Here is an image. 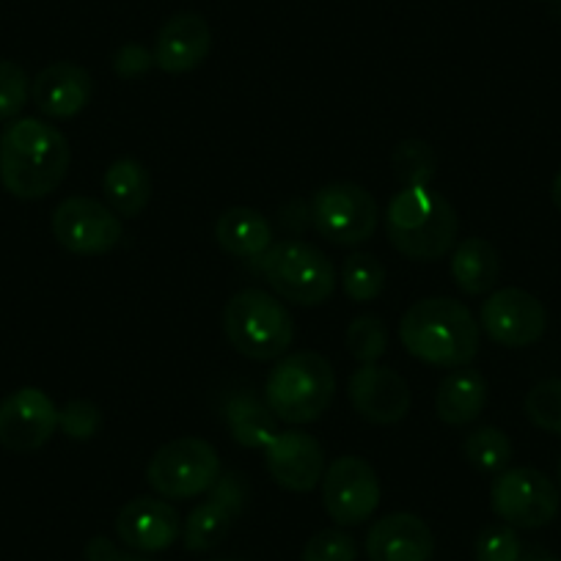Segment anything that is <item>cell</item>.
Masks as SVG:
<instances>
[{
    "label": "cell",
    "instance_id": "8992f818",
    "mask_svg": "<svg viewBox=\"0 0 561 561\" xmlns=\"http://www.w3.org/2000/svg\"><path fill=\"white\" fill-rule=\"evenodd\" d=\"M256 264L270 289L287 304L314 309L336 293V267L311 242H273L262 256H256Z\"/></svg>",
    "mask_w": 561,
    "mask_h": 561
},
{
    "label": "cell",
    "instance_id": "f35d334b",
    "mask_svg": "<svg viewBox=\"0 0 561 561\" xmlns=\"http://www.w3.org/2000/svg\"><path fill=\"white\" fill-rule=\"evenodd\" d=\"M556 488H559V495H561V457H559V466H556Z\"/></svg>",
    "mask_w": 561,
    "mask_h": 561
},
{
    "label": "cell",
    "instance_id": "7a4b0ae2",
    "mask_svg": "<svg viewBox=\"0 0 561 561\" xmlns=\"http://www.w3.org/2000/svg\"><path fill=\"white\" fill-rule=\"evenodd\" d=\"M399 342L421 364L460 369L479 355V322L455 298H424L399 320Z\"/></svg>",
    "mask_w": 561,
    "mask_h": 561
},
{
    "label": "cell",
    "instance_id": "e575fe53",
    "mask_svg": "<svg viewBox=\"0 0 561 561\" xmlns=\"http://www.w3.org/2000/svg\"><path fill=\"white\" fill-rule=\"evenodd\" d=\"M207 499L218 501V504H224L231 515L240 517L242 512H245L248 499H251V488H248L245 473H240V471L220 473V477L215 479L213 488H209Z\"/></svg>",
    "mask_w": 561,
    "mask_h": 561
},
{
    "label": "cell",
    "instance_id": "44dd1931",
    "mask_svg": "<svg viewBox=\"0 0 561 561\" xmlns=\"http://www.w3.org/2000/svg\"><path fill=\"white\" fill-rule=\"evenodd\" d=\"M215 240L229 256L256 259L273 245V226L259 209L229 207L215 220Z\"/></svg>",
    "mask_w": 561,
    "mask_h": 561
},
{
    "label": "cell",
    "instance_id": "3957f363",
    "mask_svg": "<svg viewBox=\"0 0 561 561\" xmlns=\"http://www.w3.org/2000/svg\"><path fill=\"white\" fill-rule=\"evenodd\" d=\"M460 218L433 187H402L386 207V234L393 251L413 262H438L457 245Z\"/></svg>",
    "mask_w": 561,
    "mask_h": 561
},
{
    "label": "cell",
    "instance_id": "6da1fadb",
    "mask_svg": "<svg viewBox=\"0 0 561 561\" xmlns=\"http://www.w3.org/2000/svg\"><path fill=\"white\" fill-rule=\"evenodd\" d=\"M67 135L42 118H14L0 133V182L23 202L45 198L67 180Z\"/></svg>",
    "mask_w": 561,
    "mask_h": 561
},
{
    "label": "cell",
    "instance_id": "4fadbf2b",
    "mask_svg": "<svg viewBox=\"0 0 561 561\" xmlns=\"http://www.w3.org/2000/svg\"><path fill=\"white\" fill-rule=\"evenodd\" d=\"M56 430L58 408L42 388H18L0 402V446L14 455L39 451Z\"/></svg>",
    "mask_w": 561,
    "mask_h": 561
},
{
    "label": "cell",
    "instance_id": "4316f807",
    "mask_svg": "<svg viewBox=\"0 0 561 561\" xmlns=\"http://www.w3.org/2000/svg\"><path fill=\"white\" fill-rule=\"evenodd\" d=\"M342 289L353 304H371L386 289V267L371 253H353L342 264Z\"/></svg>",
    "mask_w": 561,
    "mask_h": 561
},
{
    "label": "cell",
    "instance_id": "30bf717a",
    "mask_svg": "<svg viewBox=\"0 0 561 561\" xmlns=\"http://www.w3.org/2000/svg\"><path fill=\"white\" fill-rule=\"evenodd\" d=\"M53 237L75 256H105L122 242L124 224L100 198L69 196L53 213Z\"/></svg>",
    "mask_w": 561,
    "mask_h": 561
},
{
    "label": "cell",
    "instance_id": "277c9868",
    "mask_svg": "<svg viewBox=\"0 0 561 561\" xmlns=\"http://www.w3.org/2000/svg\"><path fill=\"white\" fill-rule=\"evenodd\" d=\"M336 397V371L314 350L280 355L264 380V404L284 424H311L331 408Z\"/></svg>",
    "mask_w": 561,
    "mask_h": 561
},
{
    "label": "cell",
    "instance_id": "4dcf8cb0",
    "mask_svg": "<svg viewBox=\"0 0 561 561\" xmlns=\"http://www.w3.org/2000/svg\"><path fill=\"white\" fill-rule=\"evenodd\" d=\"M31 100V80L18 61H0V122H14Z\"/></svg>",
    "mask_w": 561,
    "mask_h": 561
},
{
    "label": "cell",
    "instance_id": "9c48e42d",
    "mask_svg": "<svg viewBox=\"0 0 561 561\" xmlns=\"http://www.w3.org/2000/svg\"><path fill=\"white\" fill-rule=\"evenodd\" d=\"M490 506L512 528H542L556 520L561 506L559 488L537 468H506L495 473Z\"/></svg>",
    "mask_w": 561,
    "mask_h": 561
},
{
    "label": "cell",
    "instance_id": "cb8c5ba5",
    "mask_svg": "<svg viewBox=\"0 0 561 561\" xmlns=\"http://www.w3.org/2000/svg\"><path fill=\"white\" fill-rule=\"evenodd\" d=\"M226 427L231 438L245 449H267L270 440L280 433L278 419L270 413L264 402H259L251 393H234L224 408Z\"/></svg>",
    "mask_w": 561,
    "mask_h": 561
},
{
    "label": "cell",
    "instance_id": "f1b7e54d",
    "mask_svg": "<svg viewBox=\"0 0 561 561\" xmlns=\"http://www.w3.org/2000/svg\"><path fill=\"white\" fill-rule=\"evenodd\" d=\"M347 353L358 364H377L386 355L388 347V328L377 314H360L350 320L347 333H344Z\"/></svg>",
    "mask_w": 561,
    "mask_h": 561
},
{
    "label": "cell",
    "instance_id": "f546056e",
    "mask_svg": "<svg viewBox=\"0 0 561 561\" xmlns=\"http://www.w3.org/2000/svg\"><path fill=\"white\" fill-rule=\"evenodd\" d=\"M528 421L545 433L561 435V377L537 382L523 402Z\"/></svg>",
    "mask_w": 561,
    "mask_h": 561
},
{
    "label": "cell",
    "instance_id": "7402d4cb",
    "mask_svg": "<svg viewBox=\"0 0 561 561\" xmlns=\"http://www.w3.org/2000/svg\"><path fill=\"white\" fill-rule=\"evenodd\" d=\"M105 204L118 218H138L152 202V176L147 165L133 158H122L107 165L102 176Z\"/></svg>",
    "mask_w": 561,
    "mask_h": 561
},
{
    "label": "cell",
    "instance_id": "5b68a950",
    "mask_svg": "<svg viewBox=\"0 0 561 561\" xmlns=\"http://www.w3.org/2000/svg\"><path fill=\"white\" fill-rule=\"evenodd\" d=\"M224 331L231 347L251 360H278L295 342V320L275 295L240 289L224 309Z\"/></svg>",
    "mask_w": 561,
    "mask_h": 561
},
{
    "label": "cell",
    "instance_id": "836d02e7",
    "mask_svg": "<svg viewBox=\"0 0 561 561\" xmlns=\"http://www.w3.org/2000/svg\"><path fill=\"white\" fill-rule=\"evenodd\" d=\"M358 548L355 539L342 528H325L317 531L309 542L304 545L300 561H355Z\"/></svg>",
    "mask_w": 561,
    "mask_h": 561
},
{
    "label": "cell",
    "instance_id": "7c38bea8",
    "mask_svg": "<svg viewBox=\"0 0 561 561\" xmlns=\"http://www.w3.org/2000/svg\"><path fill=\"white\" fill-rule=\"evenodd\" d=\"M479 328L501 347L523 350L531 347L545 336L548 314H545V306L531 293L504 287L482 304Z\"/></svg>",
    "mask_w": 561,
    "mask_h": 561
},
{
    "label": "cell",
    "instance_id": "ab89813d",
    "mask_svg": "<svg viewBox=\"0 0 561 561\" xmlns=\"http://www.w3.org/2000/svg\"><path fill=\"white\" fill-rule=\"evenodd\" d=\"M526 561H561V559H553V556H537V559H526Z\"/></svg>",
    "mask_w": 561,
    "mask_h": 561
},
{
    "label": "cell",
    "instance_id": "5bb4252c",
    "mask_svg": "<svg viewBox=\"0 0 561 561\" xmlns=\"http://www.w3.org/2000/svg\"><path fill=\"white\" fill-rule=\"evenodd\" d=\"M267 473L289 493H311L325 477V451L314 435L284 430L264 449Z\"/></svg>",
    "mask_w": 561,
    "mask_h": 561
},
{
    "label": "cell",
    "instance_id": "d4e9b609",
    "mask_svg": "<svg viewBox=\"0 0 561 561\" xmlns=\"http://www.w3.org/2000/svg\"><path fill=\"white\" fill-rule=\"evenodd\" d=\"M234 520L237 517L224 504H218L213 499L202 501L198 506H193V512L182 523L185 548L193 550V553H207V550L218 548L229 537Z\"/></svg>",
    "mask_w": 561,
    "mask_h": 561
},
{
    "label": "cell",
    "instance_id": "e0dca14e",
    "mask_svg": "<svg viewBox=\"0 0 561 561\" xmlns=\"http://www.w3.org/2000/svg\"><path fill=\"white\" fill-rule=\"evenodd\" d=\"M213 50V28L196 12H180L158 31L152 56L154 67L169 75H185L202 67Z\"/></svg>",
    "mask_w": 561,
    "mask_h": 561
},
{
    "label": "cell",
    "instance_id": "d6986e66",
    "mask_svg": "<svg viewBox=\"0 0 561 561\" xmlns=\"http://www.w3.org/2000/svg\"><path fill=\"white\" fill-rule=\"evenodd\" d=\"M94 94V80L75 61H56L31 80V96L47 118H75Z\"/></svg>",
    "mask_w": 561,
    "mask_h": 561
},
{
    "label": "cell",
    "instance_id": "74e56055",
    "mask_svg": "<svg viewBox=\"0 0 561 561\" xmlns=\"http://www.w3.org/2000/svg\"><path fill=\"white\" fill-rule=\"evenodd\" d=\"M550 198H553L556 209H559V213H561V171H559V174H556L553 185H550Z\"/></svg>",
    "mask_w": 561,
    "mask_h": 561
},
{
    "label": "cell",
    "instance_id": "8fae6325",
    "mask_svg": "<svg viewBox=\"0 0 561 561\" xmlns=\"http://www.w3.org/2000/svg\"><path fill=\"white\" fill-rule=\"evenodd\" d=\"M322 506L339 526H360L380 506V479L358 455L336 457L320 482Z\"/></svg>",
    "mask_w": 561,
    "mask_h": 561
},
{
    "label": "cell",
    "instance_id": "ffe728a7",
    "mask_svg": "<svg viewBox=\"0 0 561 561\" xmlns=\"http://www.w3.org/2000/svg\"><path fill=\"white\" fill-rule=\"evenodd\" d=\"M488 404V380L477 369L460 366L440 380L435 391V413L444 424L462 427L482 415Z\"/></svg>",
    "mask_w": 561,
    "mask_h": 561
},
{
    "label": "cell",
    "instance_id": "52a82bcc",
    "mask_svg": "<svg viewBox=\"0 0 561 561\" xmlns=\"http://www.w3.org/2000/svg\"><path fill=\"white\" fill-rule=\"evenodd\" d=\"M220 477L218 451L204 438H176L160 446L147 466V482L160 499L187 501L209 493Z\"/></svg>",
    "mask_w": 561,
    "mask_h": 561
},
{
    "label": "cell",
    "instance_id": "2e32d148",
    "mask_svg": "<svg viewBox=\"0 0 561 561\" xmlns=\"http://www.w3.org/2000/svg\"><path fill=\"white\" fill-rule=\"evenodd\" d=\"M116 534L135 553H160L180 539V512L165 499L138 495L118 510Z\"/></svg>",
    "mask_w": 561,
    "mask_h": 561
},
{
    "label": "cell",
    "instance_id": "8d00e7d4",
    "mask_svg": "<svg viewBox=\"0 0 561 561\" xmlns=\"http://www.w3.org/2000/svg\"><path fill=\"white\" fill-rule=\"evenodd\" d=\"M85 559L89 561H149L147 556L127 553V550L116 548L107 537H94L89 545H85Z\"/></svg>",
    "mask_w": 561,
    "mask_h": 561
},
{
    "label": "cell",
    "instance_id": "484cf974",
    "mask_svg": "<svg viewBox=\"0 0 561 561\" xmlns=\"http://www.w3.org/2000/svg\"><path fill=\"white\" fill-rule=\"evenodd\" d=\"M391 169L402 187H433L438 174V154L427 140L408 138L391 152Z\"/></svg>",
    "mask_w": 561,
    "mask_h": 561
},
{
    "label": "cell",
    "instance_id": "60d3db41",
    "mask_svg": "<svg viewBox=\"0 0 561 561\" xmlns=\"http://www.w3.org/2000/svg\"><path fill=\"white\" fill-rule=\"evenodd\" d=\"M218 561H234V559H218Z\"/></svg>",
    "mask_w": 561,
    "mask_h": 561
},
{
    "label": "cell",
    "instance_id": "603a6c76",
    "mask_svg": "<svg viewBox=\"0 0 561 561\" xmlns=\"http://www.w3.org/2000/svg\"><path fill=\"white\" fill-rule=\"evenodd\" d=\"M449 270L462 293L484 295L499 284L501 256L484 237H466L451 251Z\"/></svg>",
    "mask_w": 561,
    "mask_h": 561
},
{
    "label": "cell",
    "instance_id": "1f68e13d",
    "mask_svg": "<svg viewBox=\"0 0 561 561\" xmlns=\"http://www.w3.org/2000/svg\"><path fill=\"white\" fill-rule=\"evenodd\" d=\"M473 559L477 561H523V542L517 537V528L512 526H490L479 534L473 545Z\"/></svg>",
    "mask_w": 561,
    "mask_h": 561
},
{
    "label": "cell",
    "instance_id": "ac0fdd59",
    "mask_svg": "<svg viewBox=\"0 0 561 561\" xmlns=\"http://www.w3.org/2000/svg\"><path fill=\"white\" fill-rule=\"evenodd\" d=\"M369 561H433L435 534L413 512L380 517L366 534Z\"/></svg>",
    "mask_w": 561,
    "mask_h": 561
},
{
    "label": "cell",
    "instance_id": "9a60e30c",
    "mask_svg": "<svg viewBox=\"0 0 561 561\" xmlns=\"http://www.w3.org/2000/svg\"><path fill=\"white\" fill-rule=\"evenodd\" d=\"M350 404L369 424H397L410 413V386L399 371L377 364H360L350 377Z\"/></svg>",
    "mask_w": 561,
    "mask_h": 561
},
{
    "label": "cell",
    "instance_id": "d6a6232c",
    "mask_svg": "<svg viewBox=\"0 0 561 561\" xmlns=\"http://www.w3.org/2000/svg\"><path fill=\"white\" fill-rule=\"evenodd\" d=\"M58 427L69 440H91L102 427V410L91 399H72L58 410Z\"/></svg>",
    "mask_w": 561,
    "mask_h": 561
},
{
    "label": "cell",
    "instance_id": "ba28073f",
    "mask_svg": "<svg viewBox=\"0 0 561 561\" xmlns=\"http://www.w3.org/2000/svg\"><path fill=\"white\" fill-rule=\"evenodd\" d=\"M311 226L333 245H360L375 234L380 209L375 196L355 182H333L320 187L309 204Z\"/></svg>",
    "mask_w": 561,
    "mask_h": 561
},
{
    "label": "cell",
    "instance_id": "83f0119b",
    "mask_svg": "<svg viewBox=\"0 0 561 561\" xmlns=\"http://www.w3.org/2000/svg\"><path fill=\"white\" fill-rule=\"evenodd\" d=\"M462 457L482 473L506 471L512 460V440L499 427H479L462 440Z\"/></svg>",
    "mask_w": 561,
    "mask_h": 561
},
{
    "label": "cell",
    "instance_id": "d590c367",
    "mask_svg": "<svg viewBox=\"0 0 561 561\" xmlns=\"http://www.w3.org/2000/svg\"><path fill=\"white\" fill-rule=\"evenodd\" d=\"M152 67L154 56L147 47L138 45V42H127V45L118 47L116 56H113V72L124 80L140 78V75H147Z\"/></svg>",
    "mask_w": 561,
    "mask_h": 561
}]
</instances>
